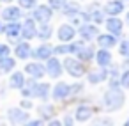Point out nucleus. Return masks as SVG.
Instances as JSON below:
<instances>
[{"instance_id": "30", "label": "nucleus", "mask_w": 129, "mask_h": 126, "mask_svg": "<svg viewBox=\"0 0 129 126\" xmlns=\"http://www.w3.org/2000/svg\"><path fill=\"white\" fill-rule=\"evenodd\" d=\"M118 53H120L124 59H129V37L120 41V45H118Z\"/></svg>"}, {"instance_id": "40", "label": "nucleus", "mask_w": 129, "mask_h": 126, "mask_svg": "<svg viewBox=\"0 0 129 126\" xmlns=\"http://www.w3.org/2000/svg\"><path fill=\"white\" fill-rule=\"evenodd\" d=\"M48 126H64V124H62L60 121H57V119H53V121H50V122H48Z\"/></svg>"}, {"instance_id": "16", "label": "nucleus", "mask_w": 129, "mask_h": 126, "mask_svg": "<svg viewBox=\"0 0 129 126\" xmlns=\"http://www.w3.org/2000/svg\"><path fill=\"white\" fill-rule=\"evenodd\" d=\"M87 78H88V83L92 85H97L104 80H108V69L106 68H99V69H92L87 73Z\"/></svg>"}, {"instance_id": "4", "label": "nucleus", "mask_w": 129, "mask_h": 126, "mask_svg": "<svg viewBox=\"0 0 129 126\" xmlns=\"http://www.w3.org/2000/svg\"><path fill=\"white\" fill-rule=\"evenodd\" d=\"M76 34H80L83 41H92L94 37L99 36V29H97V25H94V23H90V22H83V23L78 27Z\"/></svg>"}, {"instance_id": "24", "label": "nucleus", "mask_w": 129, "mask_h": 126, "mask_svg": "<svg viewBox=\"0 0 129 126\" xmlns=\"http://www.w3.org/2000/svg\"><path fill=\"white\" fill-rule=\"evenodd\" d=\"M25 85V73L21 71H14L9 78V87L11 89H21Z\"/></svg>"}, {"instance_id": "23", "label": "nucleus", "mask_w": 129, "mask_h": 126, "mask_svg": "<svg viewBox=\"0 0 129 126\" xmlns=\"http://www.w3.org/2000/svg\"><path fill=\"white\" fill-rule=\"evenodd\" d=\"M81 13V7L76 4V2H66V6L62 7V14L67 16V18H74Z\"/></svg>"}, {"instance_id": "7", "label": "nucleus", "mask_w": 129, "mask_h": 126, "mask_svg": "<svg viewBox=\"0 0 129 126\" xmlns=\"http://www.w3.org/2000/svg\"><path fill=\"white\" fill-rule=\"evenodd\" d=\"M0 18H2V22L9 23V22H20L23 18V13L18 6H7L6 9H2V13H0Z\"/></svg>"}, {"instance_id": "44", "label": "nucleus", "mask_w": 129, "mask_h": 126, "mask_svg": "<svg viewBox=\"0 0 129 126\" xmlns=\"http://www.w3.org/2000/svg\"><path fill=\"white\" fill-rule=\"evenodd\" d=\"M0 2H6V4H11V2H13V0H0Z\"/></svg>"}, {"instance_id": "15", "label": "nucleus", "mask_w": 129, "mask_h": 126, "mask_svg": "<svg viewBox=\"0 0 129 126\" xmlns=\"http://www.w3.org/2000/svg\"><path fill=\"white\" fill-rule=\"evenodd\" d=\"M7 117H9V121L13 124L18 126V124H23V122L28 121V112H25L21 108H9L7 110Z\"/></svg>"}, {"instance_id": "8", "label": "nucleus", "mask_w": 129, "mask_h": 126, "mask_svg": "<svg viewBox=\"0 0 129 126\" xmlns=\"http://www.w3.org/2000/svg\"><path fill=\"white\" fill-rule=\"evenodd\" d=\"M124 9H125V2H122V0H108L103 6V13L106 16H118L120 13H124Z\"/></svg>"}, {"instance_id": "3", "label": "nucleus", "mask_w": 129, "mask_h": 126, "mask_svg": "<svg viewBox=\"0 0 129 126\" xmlns=\"http://www.w3.org/2000/svg\"><path fill=\"white\" fill-rule=\"evenodd\" d=\"M32 18L36 23H48L53 18V9L48 4H37L32 9Z\"/></svg>"}, {"instance_id": "22", "label": "nucleus", "mask_w": 129, "mask_h": 126, "mask_svg": "<svg viewBox=\"0 0 129 126\" xmlns=\"http://www.w3.org/2000/svg\"><path fill=\"white\" fill-rule=\"evenodd\" d=\"M92 117V110H90V107H87V105H80L78 108H76V112H74V119L78 121V122H85V121H88Z\"/></svg>"}, {"instance_id": "32", "label": "nucleus", "mask_w": 129, "mask_h": 126, "mask_svg": "<svg viewBox=\"0 0 129 126\" xmlns=\"http://www.w3.org/2000/svg\"><path fill=\"white\" fill-rule=\"evenodd\" d=\"M37 6V0H18V7L20 9H34Z\"/></svg>"}, {"instance_id": "45", "label": "nucleus", "mask_w": 129, "mask_h": 126, "mask_svg": "<svg viewBox=\"0 0 129 126\" xmlns=\"http://www.w3.org/2000/svg\"><path fill=\"white\" fill-rule=\"evenodd\" d=\"M124 126H129V119H127V121H125V122H124Z\"/></svg>"}, {"instance_id": "43", "label": "nucleus", "mask_w": 129, "mask_h": 126, "mask_svg": "<svg viewBox=\"0 0 129 126\" xmlns=\"http://www.w3.org/2000/svg\"><path fill=\"white\" fill-rule=\"evenodd\" d=\"M125 22H127V25H129V11L125 13Z\"/></svg>"}, {"instance_id": "27", "label": "nucleus", "mask_w": 129, "mask_h": 126, "mask_svg": "<svg viewBox=\"0 0 129 126\" xmlns=\"http://www.w3.org/2000/svg\"><path fill=\"white\" fill-rule=\"evenodd\" d=\"M36 83H37V82H36L34 78H30L28 82L25 80V85L20 89V91H21V94H23V98H34V89H36Z\"/></svg>"}, {"instance_id": "12", "label": "nucleus", "mask_w": 129, "mask_h": 126, "mask_svg": "<svg viewBox=\"0 0 129 126\" xmlns=\"http://www.w3.org/2000/svg\"><path fill=\"white\" fill-rule=\"evenodd\" d=\"M46 75L48 76H51V78H58L60 75H62V71H64V68H62V62L53 55V57H50L48 60H46Z\"/></svg>"}, {"instance_id": "18", "label": "nucleus", "mask_w": 129, "mask_h": 126, "mask_svg": "<svg viewBox=\"0 0 129 126\" xmlns=\"http://www.w3.org/2000/svg\"><path fill=\"white\" fill-rule=\"evenodd\" d=\"M94 59L97 60L99 68H108L113 62V55L110 53V50H104V48H101L99 52H95V57Z\"/></svg>"}, {"instance_id": "39", "label": "nucleus", "mask_w": 129, "mask_h": 126, "mask_svg": "<svg viewBox=\"0 0 129 126\" xmlns=\"http://www.w3.org/2000/svg\"><path fill=\"white\" fill-rule=\"evenodd\" d=\"M64 126H73V117L71 115H66L64 117Z\"/></svg>"}, {"instance_id": "28", "label": "nucleus", "mask_w": 129, "mask_h": 126, "mask_svg": "<svg viewBox=\"0 0 129 126\" xmlns=\"http://www.w3.org/2000/svg\"><path fill=\"white\" fill-rule=\"evenodd\" d=\"M37 110H39V114H41L44 119H51V117L55 115V108H53L51 105H41Z\"/></svg>"}, {"instance_id": "25", "label": "nucleus", "mask_w": 129, "mask_h": 126, "mask_svg": "<svg viewBox=\"0 0 129 126\" xmlns=\"http://www.w3.org/2000/svg\"><path fill=\"white\" fill-rule=\"evenodd\" d=\"M94 57H95V52H94L92 46H83V48L76 53V59L81 60V62H90Z\"/></svg>"}, {"instance_id": "20", "label": "nucleus", "mask_w": 129, "mask_h": 126, "mask_svg": "<svg viewBox=\"0 0 129 126\" xmlns=\"http://www.w3.org/2000/svg\"><path fill=\"white\" fill-rule=\"evenodd\" d=\"M97 43H99L101 48L110 50V48L117 46V37L111 36V34H108V32H106V34H99V36H97Z\"/></svg>"}, {"instance_id": "35", "label": "nucleus", "mask_w": 129, "mask_h": 126, "mask_svg": "<svg viewBox=\"0 0 129 126\" xmlns=\"http://www.w3.org/2000/svg\"><path fill=\"white\" fill-rule=\"evenodd\" d=\"M11 55V46L9 45H0V59Z\"/></svg>"}, {"instance_id": "29", "label": "nucleus", "mask_w": 129, "mask_h": 126, "mask_svg": "<svg viewBox=\"0 0 129 126\" xmlns=\"http://www.w3.org/2000/svg\"><path fill=\"white\" fill-rule=\"evenodd\" d=\"M69 45V55H76L83 46H85V41L81 39V41H71V43H67Z\"/></svg>"}, {"instance_id": "10", "label": "nucleus", "mask_w": 129, "mask_h": 126, "mask_svg": "<svg viewBox=\"0 0 129 126\" xmlns=\"http://www.w3.org/2000/svg\"><path fill=\"white\" fill-rule=\"evenodd\" d=\"M76 36V29L71 25V23H62L57 30V37L60 43H71Z\"/></svg>"}, {"instance_id": "33", "label": "nucleus", "mask_w": 129, "mask_h": 126, "mask_svg": "<svg viewBox=\"0 0 129 126\" xmlns=\"http://www.w3.org/2000/svg\"><path fill=\"white\" fill-rule=\"evenodd\" d=\"M67 0H48V6L53 9V11H62V7L66 6Z\"/></svg>"}, {"instance_id": "2", "label": "nucleus", "mask_w": 129, "mask_h": 126, "mask_svg": "<svg viewBox=\"0 0 129 126\" xmlns=\"http://www.w3.org/2000/svg\"><path fill=\"white\" fill-rule=\"evenodd\" d=\"M62 68H64L71 76H74V78H81V76L87 75L85 64H83L81 60H78L76 57H66L64 62H62Z\"/></svg>"}, {"instance_id": "14", "label": "nucleus", "mask_w": 129, "mask_h": 126, "mask_svg": "<svg viewBox=\"0 0 129 126\" xmlns=\"http://www.w3.org/2000/svg\"><path fill=\"white\" fill-rule=\"evenodd\" d=\"M25 73L30 75V78L37 80V78H43V76L46 75V68H44L39 60H36V62H30V64L25 66Z\"/></svg>"}, {"instance_id": "6", "label": "nucleus", "mask_w": 129, "mask_h": 126, "mask_svg": "<svg viewBox=\"0 0 129 126\" xmlns=\"http://www.w3.org/2000/svg\"><path fill=\"white\" fill-rule=\"evenodd\" d=\"M104 25H106L108 34H111L115 37L122 36V32H124V23L118 16H108V20H104Z\"/></svg>"}, {"instance_id": "19", "label": "nucleus", "mask_w": 129, "mask_h": 126, "mask_svg": "<svg viewBox=\"0 0 129 126\" xmlns=\"http://www.w3.org/2000/svg\"><path fill=\"white\" fill-rule=\"evenodd\" d=\"M50 92H51L50 83H46V82H37V83H36V89H34V98H39V99L46 101V99L50 98Z\"/></svg>"}, {"instance_id": "42", "label": "nucleus", "mask_w": 129, "mask_h": 126, "mask_svg": "<svg viewBox=\"0 0 129 126\" xmlns=\"http://www.w3.org/2000/svg\"><path fill=\"white\" fill-rule=\"evenodd\" d=\"M4 25H6V23H4L2 20H0V34H4Z\"/></svg>"}, {"instance_id": "9", "label": "nucleus", "mask_w": 129, "mask_h": 126, "mask_svg": "<svg viewBox=\"0 0 129 126\" xmlns=\"http://www.w3.org/2000/svg\"><path fill=\"white\" fill-rule=\"evenodd\" d=\"M71 96V85L66 83V82H58L55 83V87L51 89V98L55 101H64Z\"/></svg>"}, {"instance_id": "37", "label": "nucleus", "mask_w": 129, "mask_h": 126, "mask_svg": "<svg viewBox=\"0 0 129 126\" xmlns=\"http://www.w3.org/2000/svg\"><path fill=\"white\" fill-rule=\"evenodd\" d=\"M111 124H113V122H111V119H99L95 126H111Z\"/></svg>"}, {"instance_id": "31", "label": "nucleus", "mask_w": 129, "mask_h": 126, "mask_svg": "<svg viewBox=\"0 0 129 126\" xmlns=\"http://www.w3.org/2000/svg\"><path fill=\"white\" fill-rule=\"evenodd\" d=\"M53 55H69V45L60 43L58 46H53Z\"/></svg>"}, {"instance_id": "17", "label": "nucleus", "mask_w": 129, "mask_h": 126, "mask_svg": "<svg viewBox=\"0 0 129 126\" xmlns=\"http://www.w3.org/2000/svg\"><path fill=\"white\" fill-rule=\"evenodd\" d=\"M14 55L21 60L32 57V46L28 41H21V43H16V48H14Z\"/></svg>"}, {"instance_id": "21", "label": "nucleus", "mask_w": 129, "mask_h": 126, "mask_svg": "<svg viewBox=\"0 0 129 126\" xmlns=\"http://www.w3.org/2000/svg\"><path fill=\"white\" fill-rule=\"evenodd\" d=\"M14 68H16V59H13L11 55H9V57H4V59H0V75L13 73Z\"/></svg>"}, {"instance_id": "36", "label": "nucleus", "mask_w": 129, "mask_h": 126, "mask_svg": "<svg viewBox=\"0 0 129 126\" xmlns=\"http://www.w3.org/2000/svg\"><path fill=\"white\" fill-rule=\"evenodd\" d=\"M25 126H44V122L41 119H34V121H27Z\"/></svg>"}, {"instance_id": "1", "label": "nucleus", "mask_w": 129, "mask_h": 126, "mask_svg": "<svg viewBox=\"0 0 129 126\" xmlns=\"http://www.w3.org/2000/svg\"><path fill=\"white\" fill-rule=\"evenodd\" d=\"M124 101H125V96H124V92L117 87H110L106 92H104V96H103V107L108 110V112H113V110H118L122 105H124Z\"/></svg>"}, {"instance_id": "41", "label": "nucleus", "mask_w": 129, "mask_h": 126, "mask_svg": "<svg viewBox=\"0 0 129 126\" xmlns=\"http://www.w3.org/2000/svg\"><path fill=\"white\" fill-rule=\"evenodd\" d=\"M21 107H25V108H30V107H32V103H30V101H27V99H25V101H23V103H21Z\"/></svg>"}, {"instance_id": "13", "label": "nucleus", "mask_w": 129, "mask_h": 126, "mask_svg": "<svg viewBox=\"0 0 129 126\" xmlns=\"http://www.w3.org/2000/svg\"><path fill=\"white\" fill-rule=\"evenodd\" d=\"M4 34L9 41H16L21 37V23L20 22H9L4 25ZM18 43V41H16Z\"/></svg>"}, {"instance_id": "11", "label": "nucleus", "mask_w": 129, "mask_h": 126, "mask_svg": "<svg viewBox=\"0 0 129 126\" xmlns=\"http://www.w3.org/2000/svg\"><path fill=\"white\" fill-rule=\"evenodd\" d=\"M32 57L36 59V60H48L50 57H53V46L46 41V43H43V45H39L37 48H34L32 50Z\"/></svg>"}, {"instance_id": "47", "label": "nucleus", "mask_w": 129, "mask_h": 126, "mask_svg": "<svg viewBox=\"0 0 129 126\" xmlns=\"http://www.w3.org/2000/svg\"><path fill=\"white\" fill-rule=\"evenodd\" d=\"M122 2H127V0H122Z\"/></svg>"}, {"instance_id": "26", "label": "nucleus", "mask_w": 129, "mask_h": 126, "mask_svg": "<svg viewBox=\"0 0 129 126\" xmlns=\"http://www.w3.org/2000/svg\"><path fill=\"white\" fill-rule=\"evenodd\" d=\"M53 36V27L48 23H41V27H37V37L41 41H48Z\"/></svg>"}, {"instance_id": "38", "label": "nucleus", "mask_w": 129, "mask_h": 126, "mask_svg": "<svg viewBox=\"0 0 129 126\" xmlns=\"http://www.w3.org/2000/svg\"><path fill=\"white\" fill-rule=\"evenodd\" d=\"M83 89V85L81 83H76V85H71V94H76V92H80Z\"/></svg>"}, {"instance_id": "46", "label": "nucleus", "mask_w": 129, "mask_h": 126, "mask_svg": "<svg viewBox=\"0 0 129 126\" xmlns=\"http://www.w3.org/2000/svg\"><path fill=\"white\" fill-rule=\"evenodd\" d=\"M125 66H127V68H129V59H127V62H125Z\"/></svg>"}, {"instance_id": "34", "label": "nucleus", "mask_w": 129, "mask_h": 126, "mask_svg": "<svg viewBox=\"0 0 129 126\" xmlns=\"http://www.w3.org/2000/svg\"><path fill=\"white\" fill-rule=\"evenodd\" d=\"M120 85H122L124 89H129V69H125V71L122 73V76H120Z\"/></svg>"}, {"instance_id": "5", "label": "nucleus", "mask_w": 129, "mask_h": 126, "mask_svg": "<svg viewBox=\"0 0 129 126\" xmlns=\"http://www.w3.org/2000/svg\"><path fill=\"white\" fill-rule=\"evenodd\" d=\"M21 37L25 41H32L34 37H37V23L32 16L25 18V22L21 23Z\"/></svg>"}]
</instances>
